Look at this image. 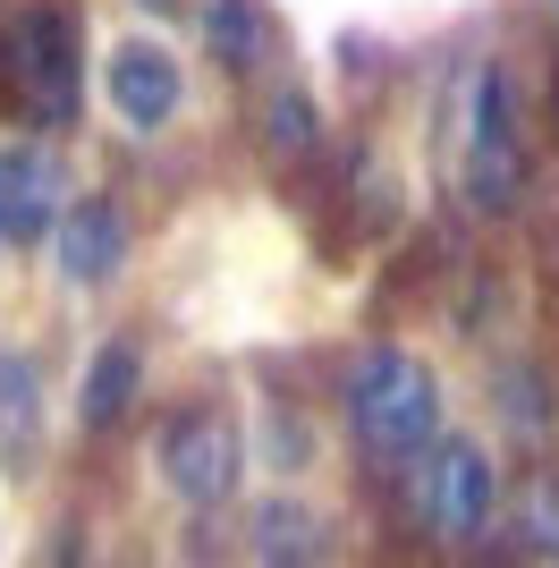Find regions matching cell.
Segmentation results:
<instances>
[{
    "label": "cell",
    "instance_id": "8992f818",
    "mask_svg": "<svg viewBox=\"0 0 559 568\" xmlns=\"http://www.w3.org/2000/svg\"><path fill=\"white\" fill-rule=\"evenodd\" d=\"M51 230H60V162H51L43 144H9L0 153V237L34 246Z\"/></svg>",
    "mask_w": 559,
    "mask_h": 568
},
{
    "label": "cell",
    "instance_id": "ba28073f",
    "mask_svg": "<svg viewBox=\"0 0 559 568\" xmlns=\"http://www.w3.org/2000/svg\"><path fill=\"white\" fill-rule=\"evenodd\" d=\"M119 255H128V213L111 195H85L69 221H60V272L69 281H111Z\"/></svg>",
    "mask_w": 559,
    "mask_h": 568
},
{
    "label": "cell",
    "instance_id": "52a82bcc",
    "mask_svg": "<svg viewBox=\"0 0 559 568\" xmlns=\"http://www.w3.org/2000/svg\"><path fill=\"white\" fill-rule=\"evenodd\" d=\"M111 102L128 128H162L179 111V69H170L162 43H119L111 51Z\"/></svg>",
    "mask_w": 559,
    "mask_h": 568
},
{
    "label": "cell",
    "instance_id": "7a4b0ae2",
    "mask_svg": "<svg viewBox=\"0 0 559 568\" xmlns=\"http://www.w3.org/2000/svg\"><path fill=\"white\" fill-rule=\"evenodd\" d=\"M407 500H416V518L449 544L466 535H484L491 509H500V475H491V450L484 442H466V433H441L433 450L407 458Z\"/></svg>",
    "mask_w": 559,
    "mask_h": 568
},
{
    "label": "cell",
    "instance_id": "3957f363",
    "mask_svg": "<svg viewBox=\"0 0 559 568\" xmlns=\"http://www.w3.org/2000/svg\"><path fill=\"white\" fill-rule=\"evenodd\" d=\"M517 187H526V136H517V102H509V77L484 69L475 102H466V195H475L484 213H500V204H517Z\"/></svg>",
    "mask_w": 559,
    "mask_h": 568
},
{
    "label": "cell",
    "instance_id": "8fae6325",
    "mask_svg": "<svg viewBox=\"0 0 559 568\" xmlns=\"http://www.w3.org/2000/svg\"><path fill=\"white\" fill-rule=\"evenodd\" d=\"M204 43L230 60V69H255L263 51V9L255 0H204Z\"/></svg>",
    "mask_w": 559,
    "mask_h": 568
},
{
    "label": "cell",
    "instance_id": "5b68a950",
    "mask_svg": "<svg viewBox=\"0 0 559 568\" xmlns=\"http://www.w3.org/2000/svg\"><path fill=\"white\" fill-rule=\"evenodd\" d=\"M162 475H170V493L195 500V509L230 500L237 493V433L221 416H179L162 433Z\"/></svg>",
    "mask_w": 559,
    "mask_h": 568
},
{
    "label": "cell",
    "instance_id": "9c48e42d",
    "mask_svg": "<svg viewBox=\"0 0 559 568\" xmlns=\"http://www.w3.org/2000/svg\"><path fill=\"white\" fill-rule=\"evenodd\" d=\"M34 433H43V382L26 356H0V450H34Z\"/></svg>",
    "mask_w": 559,
    "mask_h": 568
},
{
    "label": "cell",
    "instance_id": "5bb4252c",
    "mask_svg": "<svg viewBox=\"0 0 559 568\" xmlns=\"http://www.w3.org/2000/svg\"><path fill=\"white\" fill-rule=\"evenodd\" d=\"M500 390H509V416L526 425V442H535V433H542V407H535V382H526V365H509V382H500Z\"/></svg>",
    "mask_w": 559,
    "mask_h": 568
},
{
    "label": "cell",
    "instance_id": "277c9868",
    "mask_svg": "<svg viewBox=\"0 0 559 568\" xmlns=\"http://www.w3.org/2000/svg\"><path fill=\"white\" fill-rule=\"evenodd\" d=\"M9 69L34 94V119H69L77 111V26L60 9H18L9 18Z\"/></svg>",
    "mask_w": 559,
    "mask_h": 568
},
{
    "label": "cell",
    "instance_id": "30bf717a",
    "mask_svg": "<svg viewBox=\"0 0 559 568\" xmlns=\"http://www.w3.org/2000/svg\"><path fill=\"white\" fill-rule=\"evenodd\" d=\"M128 390H136V348H128V339H111V348L93 356V374H85V399H77V416H85L93 433H102V425H119V416H128Z\"/></svg>",
    "mask_w": 559,
    "mask_h": 568
},
{
    "label": "cell",
    "instance_id": "7c38bea8",
    "mask_svg": "<svg viewBox=\"0 0 559 568\" xmlns=\"http://www.w3.org/2000/svg\"><path fill=\"white\" fill-rule=\"evenodd\" d=\"M263 136H272V153H314V102L305 94H272L263 102Z\"/></svg>",
    "mask_w": 559,
    "mask_h": 568
},
{
    "label": "cell",
    "instance_id": "6da1fadb",
    "mask_svg": "<svg viewBox=\"0 0 559 568\" xmlns=\"http://www.w3.org/2000/svg\"><path fill=\"white\" fill-rule=\"evenodd\" d=\"M348 425L373 458H416L441 442V382L407 348H365L348 365Z\"/></svg>",
    "mask_w": 559,
    "mask_h": 568
},
{
    "label": "cell",
    "instance_id": "4fadbf2b",
    "mask_svg": "<svg viewBox=\"0 0 559 568\" xmlns=\"http://www.w3.org/2000/svg\"><path fill=\"white\" fill-rule=\"evenodd\" d=\"M517 544L526 551H559V484H535L517 500Z\"/></svg>",
    "mask_w": 559,
    "mask_h": 568
}]
</instances>
